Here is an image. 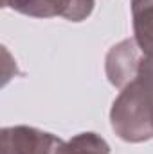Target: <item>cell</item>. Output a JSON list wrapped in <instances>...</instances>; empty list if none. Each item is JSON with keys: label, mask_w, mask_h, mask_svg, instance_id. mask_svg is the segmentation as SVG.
<instances>
[{"label": "cell", "mask_w": 153, "mask_h": 154, "mask_svg": "<svg viewBox=\"0 0 153 154\" xmlns=\"http://www.w3.org/2000/svg\"><path fill=\"white\" fill-rule=\"evenodd\" d=\"M114 133L128 143L153 138V57H144L137 77L126 84L110 109Z\"/></svg>", "instance_id": "1"}, {"label": "cell", "mask_w": 153, "mask_h": 154, "mask_svg": "<svg viewBox=\"0 0 153 154\" xmlns=\"http://www.w3.org/2000/svg\"><path fill=\"white\" fill-rule=\"evenodd\" d=\"M94 0H2V7L33 18L63 16L69 22H83L94 11Z\"/></svg>", "instance_id": "2"}, {"label": "cell", "mask_w": 153, "mask_h": 154, "mask_svg": "<svg viewBox=\"0 0 153 154\" xmlns=\"http://www.w3.org/2000/svg\"><path fill=\"white\" fill-rule=\"evenodd\" d=\"M65 140L52 133L40 131L29 125L4 127L0 133L2 154H56Z\"/></svg>", "instance_id": "3"}, {"label": "cell", "mask_w": 153, "mask_h": 154, "mask_svg": "<svg viewBox=\"0 0 153 154\" xmlns=\"http://www.w3.org/2000/svg\"><path fill=\"white\" fill-rule=\"evenodd\" d=\"M56 154H110V145L96 133H79L63 142Z\"/></svg>", "instance_id": "6"}, {"label": "cell", "mask_w": 153, "mask_h": 154, "mask_svg": "<svg viewBox=\"0 0 153 154\" xmlns=\"http://www.w3.org/2000/svg\"><path fill=\"white\" fill-rule=\"evenodd\" d=\"M132 18L139 48L153 57V0H132Z\"/></svg>", "instance_id": "5"}, {"label": "cell", "mask_w": 153, "mask_h": 154, "mask_svg": "<svg viewBox=\"0 0 153 154\" xmlns=\"http://www.w3.org/2000/svg\"><path fill=\"white\" fill-rule=\"evenodd\" d=\"M144 57L146 56L139 48L135 38L122 39L117 45H114L108 50L106 59H105V70H106V77L110 84L121 90L126 84H130L139 74V68Z\"/></svg>", "instance_id": "4"}]
</instances>
